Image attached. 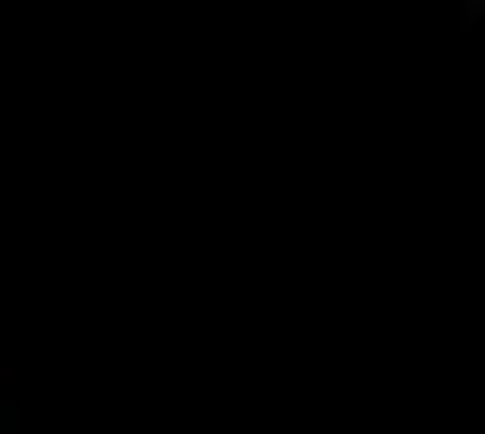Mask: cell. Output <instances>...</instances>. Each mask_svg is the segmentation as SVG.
Masks as SVG:
<instances>
[{
  "label": "cell",
  "instance_id": "1",
  "mask_svg": "<svg viewBox=\"0 0 485 434\" xmlns=\"http://www.w3.org/2000/svg\"><path fill=\"white\" fill-rule=\"evenodd\" d=\"M477 21H485V0H460V30L469 33Z\"/></svg>",
  "mask_w": 485,
  "mask_h": 434
},
{
  "label": "cell",
  "instance_id": "2",
  "mask_svg": "<svg viewBox=\"0 0 485 434\" xmlns=\"http://www.w3.org/2000/svg\"><path fill=\"white\" fill-rule=\"evenodd\" d=\"M13 393H17V368L0 364V397H13Z\"/></svg>",
  "mask_w": 485,
  "mask_h": 434
},
{
  "label": "cell",
  "instance_id": "3",
  "mask_svg": "<svg viewBox=\"0 0 485 434\" xmlns=\"http://www.w3.org/2000/svg\"><path fill=\"white\" fill-rule=\"evenodd\" d=\"M0 434H4V430H0Z\"/></svg>",
  "mask_w": 485,
  "mask_h": 434
}]
</instances>
